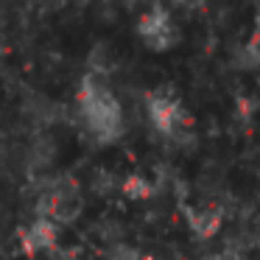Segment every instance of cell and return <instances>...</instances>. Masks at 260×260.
Here are the masks:
<instances>
[{
    "instance_id": "obj_3",
    "label": "cell",
    "mask_w": 260,
    "mask_h": 260,
    "mask_svg": "<svg viewBox=\"0 0 260 260\" xmlns=\"http://www.w3.org/2000/svg\"><path fill=\"white\" fill-rule=\"evenodd\" d=\"M137 37L146 42L151 51H168L179 40V28H176L174 17L165 9H148L140 20H137Z\"/></svg>"
},
{
    "instance_id": "obj_2",
    "label": "cell",
    "mask_w": 260,
    "mask_h": 260,
    "mask_svg": "<svg viewBox=\"0 0 260 260\" xmlns=\"http://www.w3.org/2000/svg\"><path fill=\"white\" fill-rule=\"evenodd\" d=\"M146 118L151 123L154 132H159L162 137H174L179 140V135H185V109L182 104L176 101L174 95L168 92H154L151 98L146 101Z\"/></svg>"
},
{
    "instance_id": "obj_4",
    "label": "cell",
    "mask_w": 260,
    "mask_h": 260,
    "mask_svg": "<svg viewBox=\"0 0 260 260\" xmlns=\"http://www.w3.org/2000/svg\"><path fill=\"white\" fill-rule=\"evenodd\" d=\"M23 243L28 252H40V249H51L56 243V224L51 218H37L25 226L23 232Z\"/></svg>"
},
{
    "instance_id": "obj_6",
    "label": "cell",
    "mask_w": 260,
    "mask_h": 260,
    "mask_svg": "<svg viewBox=\"0 0 260 260\" xmlns=\"http://www.w3.org/2000/svg\"><path fill=\"white\" fill-rule=\"evenodd\" d=\"M193 230L199 232V235H213V232H218V215L213 213H199L193 215Z\"/></svg>"
},
{
    "instance_id": "obj_5",
    "label": "cell",
    "mask_w": 260,
    "mask_h": 260,
    "mask_svg": "<svg viewBox=\"0 0 260 260\" xmlns=\"http://www.w3.org/2000/svg\"><path fill=\"white\" fill-rule=\"evenodd\" d=\"M238 68H243V70L260 68V37H254L252 42H246L241 48V53H238Z\"/></svg>"
},
{
    "instance_id": "obj_1",
    "label": "cell",
    "mask_w": 260,
    "mask_h": 260,
    "mask_svg": "<svg viewBox=\"0 0 260 260\" xmlns=\"http://www.w3.org/2000/svg\"><path fill=\"white\" fill-rule=\"evenodd\" d=\"M79 118L98 143H115L126 132V115L118 95L98 76H87L79 87Z\"/></svg>"
},
{
    "instance_id": "obj_7",
    "label": "cell",
    "mask_w": 260,
    "mask_h": 260,
    "mask_svg": "<svg viewBox=\"0 0 260 260\" xmlns=\"http://www.w3.org/2000/svg\"><path fill=\"white\" fill-rule=\"evenodd\" d=\"M126 193H129V196L143 199V196H148V193H151V187H148L140 176H129V179H126Z\"/></svg>"
}]
</instances>
